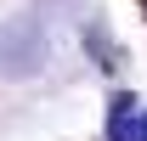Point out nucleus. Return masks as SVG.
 Returning a JSON list of instances; mask_svg holds the SVG:
<instances>
[{"label":"nucleus","mask_w":147,"mask_h":141,"mask_svg":"<svg viewBox=\"0 0 147 141\" xmlns=\"http://www.w3.org/2000/svg\"><path fill=\"white\" fill-rule=\"evenodd\" d=\"M130 130H136V96H130V90H113V102H108V136L130 141Z\"/></svg>","instance_id":"obj_2"},{"label":"nucleus","mask_w":147,"mask_h":141,"mask_svg":"<svg viewBox=\"0 0 147 141\" xmlns=\"http://www.w3.org/2000/svg\"><path fill=\"white\" fill-rule=\"evenodd\" d=\"M130 141H147V119H136V130H130Z\"/></svg>","instance_id":"obj_3"},{"label":"nucleus","mask_w":147,"mask_h":141,"mask_svg":"<svg viewBox=\"0 0 147 141\" xmlns=\"http://www.w3.org/2000/svg\"><path fill=\"white\" fill-rule=\"evenodd\" d=\"M40 62H45V34H40V23L34 17H11L0 28V68L11 73V79H23V73H34Z\"/></svg>","instance_id":"obj_1"}]
</instances>
